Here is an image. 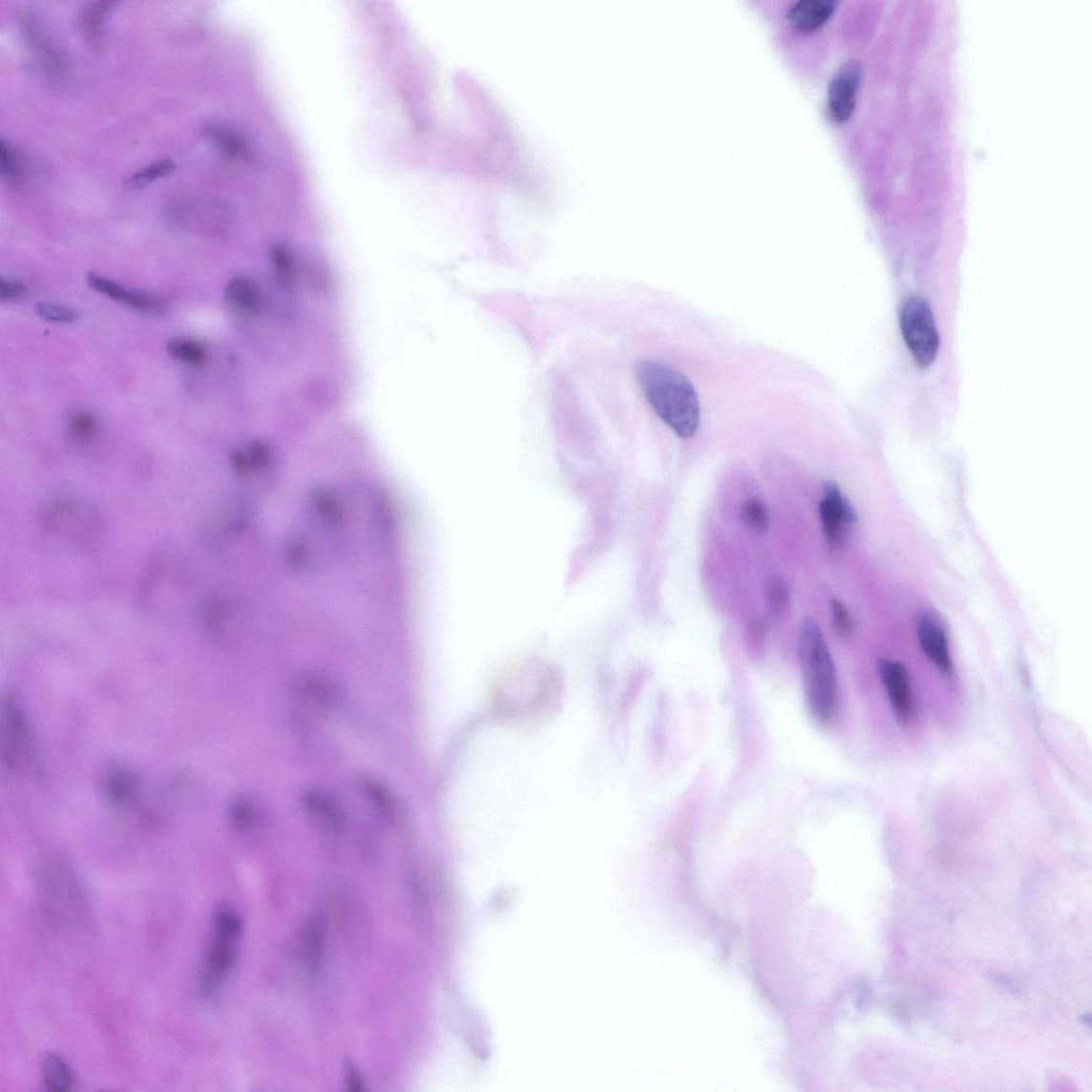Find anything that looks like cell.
I'll list each match as a JSON object with an SVG mask.
<instances>
[{
	"label": "cell",
	"instance_id": "obj_1",
	"mask_svg": "<svg viewBox=\"0 0 1092 1092\" xmlns=\"http://www.w3.org/2000/svg\"><path fill=\"white\" fill-rule=\"evenodd\" d=\"M637 379L653 411L680 438L694 436L700 426V403L696 388L680 370L666 363L643 361Z\"/></svg>",
	"mask_w": 1092,
	"mask_h": 1092
},
{
	"label": "cell",
	"instance_id": "obj_2",
	"mask_svg": "<svg viewBox=\"0 0 1092 1092\" xmlns=\"http://www.w3.org/2000/svg\"><path fill=\"white\" fill-rule=\"evenodd\" d=\"M799 658L809 711L817 722L830 723L839 700L836 671L821 627L809 617L800 632Z\"/></svg>",
	"mask_w": 1092,
	"mask_h": 1092
},
{
	"label": "cell",
	"instance_id": "obj_3",
	"mask_svg": "<svg viewBox=\"0 0 1092 1092\" xmlns=\"http://www.w3.org/2000/svg\"><path fill=\"white\" fill-rule=\"evenodd\" d=\"M213 926V941L199 978V995L206 1000L215 998L229 977L242 933L239 914L227 905L217 907Z\"/></svg>",
	"mask_w": 1092,
	"mask_h": 1092
},
{
	"label": "cell",
	"instance_id": "obj_4",
	"mask_svg": "<svg viewBox=\"0 0 1092 1092\" xmlns=\"http://www.w3.org/2000/svg\"><path fill=\"white\" fill-rule=\"evenodd\" d=\"M900 327L918 367L930 368L938 354L939 333L932 308L925 300L918 297L907 300L900 313Z\"/></svg>",
	"mask_w": 1092,
	"mask_h": 1092
},
{
	"label": "cell",
	"instance_id": "obj_5",
	"mask_svg": "<svg viewBox=\"0 0 1092 1092\" xmlns=\"http://www.w3.org/2000/svg\"><path fill=\"white\" fill-rule=\"evenodd\" d=\"M2 757L4 766L10 771L23 769L32 758L33 737L32 724L21 701L7 691L2 707Z\"/></svg>",
	"mask_w": 1092,
	"mask_h": 1092
},
{
	"label": "cell",
	"instance_id": "obj_6",
	"mask_svg": "<svg viewBox=\"0 0 1092 1092\" xmlns=\"http://www.w3.org/2000/svg\"><path fill=\"white\" fill-rule=\"evenodd\" d=\"M107 803L121 811H136L141 804V782L135 771L121 764L106 766L98 778Z\"/></svg>",
	"mask_w": 1092,
	"mask_h": 1092
},
{
	"label": "cell",
	"instance_id": "obj_7",
	"mask_svg": "<svg viewBox=\"0 0 1092 1092\" xmlns=\"http://www.w3.org/2000/svg\"><path fill=\"white\" fill-rule=\"evenodd\" d=\"M878 673L892 709L900 722L912 721L915 713L914 696L907 669L896 661L880 660Z\"/></svg>",
	"mask_w": 1092,
	"mask_h": 1092
},
{
	"label": "cell",
	"instance_id": "obj_8",
	"mask_svg": "<svg viewBox=\"0 0 1092 1092\" xmlns=\"http://www.w3.org/2000/svg\"><path fill=\"white\" fill-rule=\"evenodd\" d=\"M824 494L825 498L819 505V514L827 542L836 548L844 539L845 526L854 523L857 517L849 500L832 482H825Z\"/></svg>",
	"mask_w": 1092,
	"mask_h": 1092
},
{
	"label": "cell",
	"instance_id": "obj_9",
	"mask_svg": "<svg viewBox=\"0 0 1092 1092\" xmlns=\"http://www.w3.org/2000/svg\"><path fill=\"white\" fill-rule=\"evenodd\" d=\"M861 76L860 63L851 61L846 63L831 80L830 109L836 122L843 123L850 119L854 112L855 97H857Z\"/></svg>",
	"mask_w": 1092,
	"mask_h": 1092
},
{
	"label": "cell",
	"instance_id": "obj_10",
	"mask_svg": "<svg viewBox=\"0 0 1092 1092\" xmlns=\"http://www.w3.org/2000/svg\"><path fill=\"white\" fill-rule=\"evenodd\" d=\"M917 639L921 648L934 665L945 675L953 671V661L948 637L943 626L931 614H924L917 622Z\"/></svg>",
	"mask_w": 1092,
	"mask_h": 1092
},
{
	"label": "cell",
	"instance_id": "obj_11",
	"mask_svg": "<svg viewBox=\"0 0 1092 1092\" xmlns=\"http://www.w3.org/2000/svg\"><path fill=\"white\" fill-rule=\"evenodd\" d=\"M87 282L89 286L98 291V293L104 294L127 306L138 309V311L143 313H161L166 307V303L158 296H152L141 293V291L138 290L127 288L113 280L98 276L96 273H89Z\"/></svg>",
	"mask_w": 1092,
	"mask_h": 1092
},
{
	"label": "cell",
	"instance_id": "obj_12",
	"mask_svg": "<svg viewBox=\"0 0 1092 1092\" xmlns=\"http://www.w3.org/2000/svg\"><path fill=\"white\" fill-rule=\"evenodd\" d=\"M45 513H47L45 518H47L51 529L67 536H75V532L73 530L75 527L81 530L84 525L89 526L94 521V518H91L93 514L89 513L87 508L70 497L52 499Z\"/></svg>",
	"mask_w": 1092,
	"mask_h": 1092
},
{
	"label": "cell",
	"instance_id": "obj_13",
	"mask_svg": "<svg viewBox=\"0 0 1092 1092\" xmlns=\"http://www.w3.org/2000/svg\"><path fill=\"white\" fill-rule=\"evenodd\" d=\"M225 300L234 311L245 316H258L265 304L262 289L256 281L236 277L225 287Z\"/></svg>",
	"mask_w": 1092,
	"mask_h": 1092
},
{
	"label": "cell",
	"instance_id": "obj_14",
	"mask_svg": "<svg viewBox=\"0 0 1092 1092\" xmlns=\"http://www.w3.org/2000/svg\"><path fill=\"white\" fill-rule=\"evenodd\" d=\"M834 9L835 3L830 0H803L790 9L788 18L798 31L813 32L830 20Z\"/></svg>",
	"mask_w": 1092,
	"mask_h": 1092
},
{
	"label": "cell",
	"instance_id": "obj_15",
	"mask_svg": "<svg viewBox=\"0 0 1092 1092\" xmlns=\"http://www.w3.org/2000/svg\"><path fill=\"white\" fill-rule=\"evenodd\" d=\"M45 1087L53 1092H67L74 1085V1075L60 1055L49 1053L42 1060Z\"/></svg>",
	"mask_w": 1092,
	"mask_h": 1092
},
{
	"label": "cell",
	"instance_id": "obj_16",
	"mask_svg": "<svg viewBox=\"0 0 1092 1092\" xmlns=\"http://www.w3.org/2000/svg\"><path fill=\"white\" fill-rule=\"evenodd\" d=\"M205 132L208 138L212 139L227 158L239 160L249 158L247 144L232 130L223 125L211 124L206 127Z\"/></svg>",
	"mask_w": 1092,
	"mask_h": 1092
},
{
	"label": "cell",
	"instance_id": "obj_17",
	"mask_svg": "<svg viewBox=\"0 0 1092 1092\" xmlns=\"http://www.w3.org/2000/svg\"><path fill=\"white\" fill-rule=\"evenodd\" d=\"M167 349L173 360L190 368H201L207 360L204 346L195 340H171L168 343Z\"/></svg>",
	"mask_w": 1092,
	"mask_h": 1092
},
{
	"label": "cell",
	"instance_id": "obj_18",
	"mask_svg": "<svg viewBox=\"0 0 1092 1092\" xmlns=\"http://www.w3.org/2000/svg\"><path fill=\"white\" fill-rule=\"evenodd\" d=\"M68 430L73 440L85 444L95 438L98 422L93 413L86 410H77L69 418Z\"/></svg>",
	"mask_w": 1092,
	"mask_h": 1092
},
{
	"label": "cell",
	"instance_id": "obj_19",
	"mask_svg": "<svg viewBox=\"0 0 1092 1092\" xmlns=\"http://www.w3.org/2000/svg\"><path fill=\"white\" fill-rule=\"evenodd\" d=\"M175 161L169 159H161L151 163V165L144 167L136 172L126 180L127 186L133 189L143 188L153 183L160 178L170 175L175 171Z\"/></svg>",
	"mask_w": 1092,
	"mask_h": 1092
},
{
	"label": "cell",
	"instance_id": "obj_20",
	"mask_svg": "<svg viewBox=\"0 0 1092 1092\" xmlns=\"http://www.w3.org/2000/svg\"><path fill=\"white\" fill-rule=\"evenodd\" d=\"M272 262L280 284L293 287L296 281L295 263L290 251L284 245H276L272 250Z\"/></svg>",
	"mask_w": 1092,
	"mask_h": 1092
},
{
	"label": "cell",
	"instance_id": "obj_21",
	"mask_svg": "<svg viewBox=\"0 0 1092 1092\" xmlns=\"http://www.w3.org/2000/svg\"><path fill=\"white\" fill-rule=\"evenodd\" d=\"M0 171L9 184L17 185L22 178V163L17 152L4 141L0 143Z\"/></svg>",
	"mask_w": 1092,
	"mask_h": 1092
},
{
	"label": "cell",
	"instance_id": "obj_22",
	"mask_svg": "<svg viewBox=\"0 0 1092 1092\" xmlns=\"http://www.w3.org/2000/svg\"><path fill=\"white\" fill-rule=\"evenodd\" d=\"M746 524L755 532H764L768 529L769 515L766 505L759 498H751L746 502L742 511Z\"/></svg>",
	"mask_w": 1092,
	"mask_h": 1092
},
{
	"label": "cell",
	"instance_id": "obj_23",
	"mask_svg": "<svg viewBox=\"0 0 1092 1092\" xmlns=\"http://www.w3.org/2000/svg\"><path fill=\"white\" fill-rule=\"evenodd\" d=\"M34 313L38 315L41 320L51 323L72 324L78 320L76 309L54 304H39L34 307Z\"/></svg>",
	"mask_w": 1092,
	"mask_h": 1092
},
{
	"label": "cell",
	"instance_id": "obj_24",
	"mask_svg": "<svg viewBox=\"0 0 1092 1092\" xmlns=\"http://www.w3.org/2000/svg\"><path fill=\"white\" fill-rule=\"evenodd\" d=\"M113 3H98L89 8L84 15V27L89 39L96 41L101 33L103 20Z\"/></svg>",
	"mask_w": 1092,
	"mask_h": 1092
},
{
	"label": "cell",
	"instance_id": "obj_25",
	"mask_svg": "<svg viewBox=\"0 0 1092 1092\" xmlns=\"http://www.w3.org/2000/svg\"><path fill=\"white\" fill-rule=\"evenodd\" d=\"M834 629L842 639H849L852 633V618L848 609L840 600L833 599L831 603Z\"/></svg>",
	"mask_w": 1092,
	"mask_h": 1092
},
{
	"label": "cell",
	"instance_id": "obj_26",
	"mask_svg": "<svg viewBox=\"0 0 1092 1092\" xmlns=\"http://www.w3.org/2000/svg\"><path fill=\"white\" fill-rule=\"evenodd\" d=\"M769 603L773 612L782 614L788 611L789 597L787 588L782 582L776 581L769 590Z\"/></svg>",
	"mask_w": 1092,
	"mask_h": 1092
},
{
	"label": "cell",
	"instance_id": "obj_27",
	"mask_svg": "<svg viewBox=\"0 0 1092 1092\" xmlns=\"http://www.w3.org/2000/svg\"><path fill=\"white\" fill-rule=\"evenodd\" d=\"M26 293V286L21 281L6 280L0 281V300L2 303L13 302L21 298Z\"/></svg>",
	"mask_w": 1092,
	"mask_h": 1092
}]
</instances>
